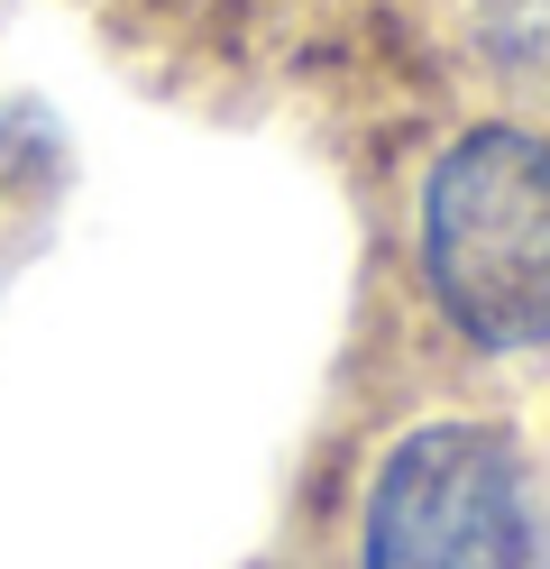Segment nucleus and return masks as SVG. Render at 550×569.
Masks as SVG:
<instances>
[{"label":"nucleus","mask_w":550,"mask_h":569,"mask_svg":"<svg viewBox=\"0 0 550 569\" xmlns=\"http://www.w3.org/2000/svg\"><path fill=\"white\" fill-rule=\"evenodd\" d=\"M358 569H532V459L504 422H422L367 487Z\"/></svg>","instance_id":"obj_2"},{"label":"nucleus","mask_w":550,"mask_h":569,"mask_svg":"<svg viewBox=\"0 0 550 569\" xmlns=\"http://www.w3.org/2000/svg\"><path fill=\"white\" fill-rule=\"evenodd\" d=\"M422 284L477 349L550 340V138L468 129L422 184Z\"/></svg>","instance_id":"obj_1"},{"label":"nucleus","mask_w":550,"mask_h":569,"mask_svg":"<svg viewBox=\"0 0 550 569\" xmlns=\"http://www.w3.org/2000/svg\"><path fill=\"white\" fill-rule=\"evenodd\" d=\"M487 56L504 64L513 83H532L550 92V0H487Z\"/></svg>","instance_id":"obj_3"}]
</instances>
